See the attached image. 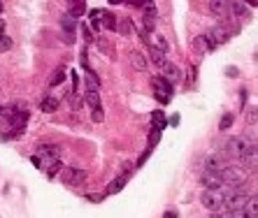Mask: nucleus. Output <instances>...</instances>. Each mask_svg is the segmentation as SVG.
Segmentation results:
<instances>
[{"label":"nucleus","instance_id":"obj_8","mask_svg":"<svg viewBox=\"0 0 258 218\" xmlns=\"http://www.w3.org/2000/svg\"><path fill=\"white\" fill-rule=\"evenodd\" d=\"M207 37H210L214 44H224V42L231 40V33H228V28H226V26H214Z\"/></svg>","mask_w":258,"mask_h":218},{"label":"nucleus","instance_id":"obj_7","mask_svg":"<svg viewBox=\"0 0 258 218\" xmlns=\"http://www.w3.org/2000/svg\"><path fill=\"white\" fill-rule=\"evenodd\" d=\"M200 184H203L207 191H221V188H224V181H221V177H217V174H210V172H205L203 177H200Z\"/></svg>","mask_w":258,"mask_h":218},{"label":"nucleus","instance_id":"obj_27","mask_svg":"<svg viewBox=\"0 0 258 218\" xmlns=\"http://www.w3.org/2000/svg\"><path fill=\"white\" fill-rule=\"evenodd\" d=\"M58 170H61V160H58L56 165H51V167H47V174H49V177H56V172H58Z\"/></svg>","mask_w":258,"mask_h":218},{"label":"nucleus","instance_id":"obj_26","mask_svg":"<svg viewBox=\"0 0 258 218\" xmlns=\"http://www.w3.org/2000/svg\"><path fill=\"white\" fill-rule=\"evenodd\" d=\"M100 12H98V9H91V26L95 28V30H100Z\"/></svg>","mask_w":258,"mask_h":218},{"label":"nucleus","instance_id":"obj_17","mask_svg":"<svg viewBox=\"0 0 258 218\" xmlns=\"http://www.w3.org/2000/svg\"><path fill=\"white\" fill-rule=\"evenodd\" d=\"M151 63H154L158 70H163L165 65H168V58H165V54H161V51H156V49H151Z\"/></svg>","mask_w":258,"mask_h":218},{"label":"nucleus","instance_id":"obj_20","mask_svg":"<svg viewBox=\"0 0 258 218\" xmlns=\"http://www.w3.org/2000/svg\"><path fill=\"white\" fill-rule=\"evenodd\" d=\"M151 121H154V128H156L158 132H161V130L165 128V116H163V111H154Z\"/></svg>","mask_w":258,"mask_h":218},{"label":"nucleus","instance_id":"obj_23","mask_svg":"<svg viewBox=\"0 0 258 218\" xmlns=\"http://www.w3.org/2000/svg\"><path fill=\"white\" fill-rule=\"evenodd\" d=\"M126 181H128V174H123L121 179H116V181H112V184H109V193H119L123 188V184H126Z\"/></svg>","mask_w":258,"mask_h":218},{"label":"nucleus","instance_id":"obj_10","mask_svg":"<svg viewBox=\"0 0 258 218\" xmlns=\"http://www.w3.org/2000/svg\"><path fill=\"white\" fill-rule=\"evenodd\" d=\"M86 12V2L84 0H72L68 5V16H72V19H82V14Z\"/></svg>","mask_w":258,"mask_h":218},{"label":"nucleus","instance_id":"obj_3","mask_svg":"<svg viewBox=\"0 0 258 218\" xmlns=\"http://www.w3.org/2000/svg\"><path fill=\"white\" fill-rule=\"evenodd\" d=\"M151 89H154V96L158 98V103L168 105L170 103V96H172V86L165 82L163 77H156V79H151Z\"/></svg>","mask_w":258,"mask_h":218},{"label":"nucleus","instance_id":"obj_22","mask_svg":"<svg viewBox=\"0 0 258 218\" xmlns=\"http://www.w3.org/2000/svg\"><path fill=\"white\" fill-rule=\"evenodd\" d=\"M151 47L156 49V51H161V54H165V51H168V44H165V40L161 37V35H156V37L151 40Z\"/></svg>","mask_w":258,"mask_h":218},{"label":"nucleus","instance_id":"obj_6","mask_svg":"<svg viewBox=\"0 0 258 218\" xmlns=\"http://www.w3.org/2000/svg\"><path fill=\"white\" fill-rule=\"evenodd\" d=\"M9 123H12L14 132H16V135H19L21 130L26 128V123H28V109L19 107V109H16V111H14L12 116H9Z\"/></svg>","mask_w":258,"mask_h":218},{"label":"nucleus","instance_id":"obj_15","mask_svg":"<svg viewBox=\"0 0 258 218\" xmlns=\"http://www.w3.org/2000/svg\"><path fill=\"white\" fill-rule=\"evenodd\" d=\"M130 65L135 70H144L147 68V58H144L140 51H130Z\"/></svg>","mask_w":258,"mask_h":218},{"label":"nucleus","instance_id":"obj_29","mask_svg":"<svg viewBox=\"0 0 258 218\" xmlns=\"http://www.w3.org/2000/svg\"><path fill=\"white\" fill-rule=\"evenodd\" d=\"M212 218H231V214L228 212H217V214H212Z\"/></svg>","mask_w":258,"mask_h":218},{"label":"nucleus","instance_id":"obj_1","mask_svg":"<svg viewBox=\"0 0 258 218\" xmlns=\"http://www.w3.org/2000/svg\"><path fill=\"white\" fill-rule=\"evenodd\" d=\"M200 202H203V207L210 209L212 214L226 212L224 209V193L221 191H205L203 195H200Z\"/></svg>","mask_w":258,"mask_h":218},{"label":"nucleus","instance_id":"obj_16","mask_svg":"<svg viewBox=\"0 0 258 218\" xmlns=\"http://www.w3.org/2000/svg\"><path fill=\"white\" fill-rule=\"evenodd\" d=\"M63 79H65V65H58L54 70L51 79H49V86H58V84H63Z\"/></svg>","mask_w":258,"mask_h":218},{"label":"nucleus","instance_id":"obj_14","mask_svg":"<svg viewBox=\"0 0 258 218\" xmlns=\"http://www.w3.org/2000/svg\"><path fill=\"white\" fill-rule=\"evenodd\" d=\"M119 21V23H116V30H119V33L121 35H130L133 33V19H128V16H123V19H116Z\"/></svg>","mask_w":258,"mask_h":218},{"label":"nucleus","instance_id":"obj_30","mask_svg":"<svg viewBox=\"0 0 258 218\" xmlns=\"http://www.w3.org/2000/svg\"><path fill=\"white\" fill-rule=\"evenodd\" d=\"M247 118H249V121H252V123H256V109H254V107H252V111L247 114Z\"/></svg>","mask_w":258,"mask_h":218},{"label":"nucleus","instance_id":"obj_31","mask_svg":"<svg viewBox=\"0 0 258 218\" xmlns=\"http://www.w3.org/2000/svg\"><path fill=\"white\" fill-rule=\"evenodd\" d=\"M2 37H5V23L0 21V40H2Z\"/></svg>","mask_w":258,"mask_h":218},{"label":"nucleus","instance_id":"obj_32","mask_svg":"<svg viewBox=\"0 0 258 218\" xmlns=\"http://www.w3.org/2000/svg\"><path fill=\"white\" fill-rule=\"evenodd\" d=\"M163 218H177V212H165Z\"/></svg>","mask_w":258,"mask_h":218},{"label":"nucleus","instance_id":"obj_12","mask_svg":"<svg viewBox=\"0 0 258 218\" xmlns=\"http://www.w3.org/2000/svg\"><path fill=\"white\" fill-rule=\"evenodd\" d=\"M100 19H102L100 26H105L107 30H116V16L109 12V9H102V12H100Z\"/></svg>","mask_w":258,"mask_h":218},{"label":"nucleus","instance_id":"obj_33","mask_svg":"<svg viewBox=\"0 0 258 218\" xmlns=\"http://www.w3.org/2000/svg\"><path fill=\"white\" fill-rule=\"evenodd\" d=\"M0 12H2V2H0Z\"/></svg>","mask_w":258,"mask_h":218},{"label":"nucleus","instance_id":"obj_28","mask_svg":"<svg viewBox=\"0 0 258 218\" xmlns=\"http://www.w3.org/2000/svg\"><path fill=\"white\" fill-rule=\"evenodd\" d=\"M9 47H12V40H9V37H7V35H5V37L0 40V49L5 51V49H9Z\"/></svg>","mask_w":258,"mask_h":218},{"label":"nucleus","instance_id":"obj_11","mask_svg":"<svg viewBox=\"0 0 258 218\" xmlns=\"http://www.w3.org/2000/svg\"><path fill=\"white\" fill-rule=\"evenodd\" d=\"M40 109L44 114H54L56 109H58V98L56 96H44V100L40 103Z\"/></svg>","mask_w":258,"mask_h":218},{"label":"nucleus","instance_id":"obj_5","mask_svg":"<svg viewBox=\"0 0 258 218\" xmlns=\"http://www.w3.org/2000/svg\"><path fill=\"white\" fill-rule=\"evenodd\" d=\"M61 30H63V37H65V44H75V30H77V19L63 14L61 16Z\"/></svg>","mask_w":258,"mask_h":218},{"label":"nucleus","instance_id":"obj_19","mask_svg":"<svg viewBox=\"0 0 258 218\" xmlns=\"http://www.w3.org/2000/svg\"><path fill=\"white\" fill-rule=\"evenodd\" d=\"M86 103L93 107H100V91H86Z\"/></svg>","mask_w":258,"mask_h":218},{"label":"nucleus","instance_id":"obj_2","mask_svg":"<svg viewBox=\"0 0 258 218\" xmlns=\"http://www.w3.org/2000/svg\"><path fill=\"white\" fill-rule=\"evenodd\" d=\"M40 156H37V160H40V165L42 167H44V170H47V167H51V165H56L58 163V156H61V153H58V146H56V144H47V146H40Z\"/></svg>","mask_w":258,"mask_h":218},{"label":"nucleus","instance_id":"obj_18","mask_svg":"<svg viewBox=\"0 0 258 218\" xmlns=\"http://www.w3.org/2000/svg\"><path fill=\"white\" fill-rule=\"evenodd\" d=\"M226 9H228V2H224V0H212L210 2V12L212 14H224Z\"/></svg>","mask_w":258,"mask_h":218},{"label":"nucleus","instance_id":"obj_9","mask_svg":"<svg viewBox=\"0 0 258 218\" xmlns=\"http://www.w3.org/2000/svg\"><path fill=\"white\" fill-rule=\"evenodd\" d=\"M163 72H165V77H163V79H165V82H168V84H170V86H172V84H179V82H182V70L177 68L175 63H170V61H168V65H165V68H163Z\"/></svg>","mask_w":258,"mask_h":218},{"label":"nucleus","instance_id":"obj_13","mask_svg":"<svg viewBox=\"0 0 258 218\" xmlns=\"http://www.w3.org/2000/svg\"><path fill=\"white\" fill-rule=\"evenodd\" d=\"M231 9L235 12V16H238V19H249V16H252V9H249L245 2H233Z\"/></svg>","mask_w":258,"mask_h":218},{"label":"nucleus","instance_id":"obj_25","mask_svg":"<svg viewBox=\"0 0 258 218\" xmlns=\"http://www.w3.org/2000/svg\"><path fill=\"white\" fill-rule=\"evenodd\" d=\"M91 118H93L95 123H100L102 118H105V111H102V107H93V109H91Z\"/></svg>","mask_w":258,"mask_h":218},{"label":"nucleus","instance_id":"obj_4","mask_svg":"<svg viewBox=\"0 0 258 218\" xmlns=\"http://www.w3.org/2000/svg\"><path fill=\"white\" fill-rule=\"evenodd\" d=\"M61 179L65 186H82V181L86 179V172L79 170V167H68V170H63Z\"/></svg>","mask_w":258,"mask_h":218},{"label":"nucleus","instance_id":"obj_24","mask_svg":"<svg viewBox=\"0 0 258 218\" xmlns=\"http://www.w3.org/2000/svg\"><path fill=\"white\" fill-rule=\"evenodd\" d=\"M233 121H235V118H233V114H224L221 123H219V128H221V130H228V128L233 125Z\"/></svg>","mask_w":258,"mask_h":218},{"label":"nucleus","instance_id":"obj_21","mask_svg":"<svg viewBox=\"0 0 258 218\" xmlns=\"http://www.w3.org/2000/svg\"><path fill=\"white\" fill-rule=\"evenodd\" d=\"M142 9H144V16H151V19H156V16H158V7H156V2H144Z\"/></svg>","mask_w":258,"mask_h":218}]
</instances>
